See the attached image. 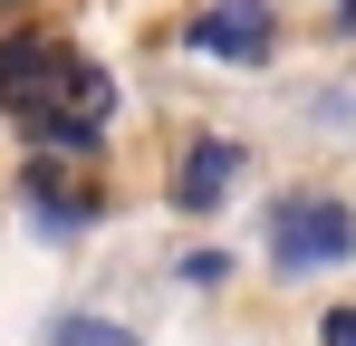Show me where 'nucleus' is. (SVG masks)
Instances as JSON below:
<instances>
[{
  "label": "nucleus",
  "instance_id": "obj_1",
  "mask_svg": "<svg viewBox=\"0 0 356 346\" xmlns=\"http://www.w3.org/2000/svg\"><path fill=\"white\" fill-rule=\"evenodd\" d=\"M0 106L49 145H97L116 87L67 49V39H0Z\"/></svg>",
  "mask_w": 356,
  "mask_h": 346
},
{
  "label": "nucleus",
  "instance_id": "obj_2",
  "mask_svg": "<svg viewBox=\"0 0 356 346\" xmlns=\"http://www.w3.org/2000/svg\"><path fill=\"white\" fill-rule=\"evenodd\" d=\"M347 250H356V212L327 202V192H289V202L270 212V260H280L289 279L298 270H337Z\"/></svg>",
  "mask_w": 356,
  "mask_h": 346
},
{
  "label": "nucleus",
  "instance_id": "obj_3",
  "mask_svg": "<svg viewBox=\"0 0 356 346\" xmlns=\"http://www.w3.org/2000/svg\"><path fill=\"white\" fill-rule=\"evenodd\" d=\"M193 49L232 58V67H260V58H270V10H260V0H222V10H202V19H193Z\"/></svg>",
  "mask_w": 356,
  "mask_h": 346
},
{
  "label": "nucleus",
  "instance_id": "obj_4",
  "mask_svg": "<svg viewBox=\"0 0 356 346\" xmlns=\"http://www.w3.org/2000/svg\"><path fill=\"white\" fill-rule=\"evenodd\" d=\"M232 173H241V145H193V154H183V173H174V202H183V212H212Z\"/></svg>",
  "mask_w": 356,
  "mask_h": 346
},
{
  "label": "nucleus",
  "instance_id": "obj_5",
  "mask_svg": "<svg viewBox=\"0 0 356 346\" xmlns=\"http://www.w3.org/2000/svg\"><path fill=\"white\" fill-rule=\"evenodd\" d=\"M49 346H135L116 327V318H58V327H49Z\"/></svg>",
  "mask_w": 356,
  "mask_h": 346
},
{
  "label": "nucleus",
  "instance_id": "obj_6",
  "mask_svg": "<svg viewBox=\"0 0 356 346\" xmlns=\"http://www.w3.org/2000/svg\"><path fill=\"white\" fill-rule=\"evenodd\" d=\"M327 346H356V308H327Z\"/></svg>",
  "mask_w": 356,
  "mask_h": 346
}]
</instances>
